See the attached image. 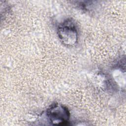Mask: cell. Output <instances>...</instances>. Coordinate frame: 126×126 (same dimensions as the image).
<instances>
[{
  "instance_id": "cell-1",
  "label": "cell",
  "mask_w": 126,
  "mask_h": 126,
  "mask_svg": "<svg viewBox=\"0 0 126 126\" xmlns=\"http://www.w3.org/2000/svg\"><path fill=\"white\" fill-rule=\"evenodd\" d=\"M58 35L61 41L66 46H73L78 40V32L75 24L70 20H66L58 28Z\"/></svg>"
},
{
  "instance_id": "cell-2",
  "label": "cell",
  "mask_w": 126,
  "mask_h": 126,
  "mask_svg": "<svg viewBox=\"0 0 126 126\" xmlns=\"http://www.w3.org/2000/svg\"><path fill=\"white\" fill-rule=\"evenodd\" d=\"M47 116L54 125H64L68 122L69 113L67 109L60 104H55L47 110Z\"/></svg>"
}]
</instances>
